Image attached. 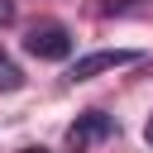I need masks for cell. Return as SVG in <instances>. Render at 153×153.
<instances>
[{"label":"cell","mask_w":153,"mask_h":153,"mask_svg":"<svg viewBox=\"0 0 153 153\" xmlns=\"http://www.w3.org/2000/svg\"><path fill=\"white\" fill-rule=\"evenodd\" d=\"M24 53L38 57V62H62V57L72 53V29L57 24V19H38V24H29V33H24Z\"/></svg>","instance_id":"1"},{"label":"cell","mask_w":153,"mask_h":153,"mask_svg":"<svg viewBox=\"0 0 153 153\" xmlns=\"http://www.w3.org/2000/svg\"><path fill=\"white\" fill-rule=\"evenodd\" d=\"M120 134V124H115V115H105V110H81L72 124H67V143L72 148H96V143H105V139H115Z\"/></svg>","instance_id":"2"},{"label":"cell","mask_w":153,"mask_h":153,"mask_svg":"<svg viewBox=\"0 0 153 153\" xmlns=\"http://www.w3.org/2000/svg\"><path fill=\"white\" fill-rule=\"evenodd\" d=\"M129 62H139L134 48H96V53H86L67 67V81H91V76H100L110 67H129Z\"/></svg>","instance_id":"3"},{"label":"cell","mask_w":153,"mask_h":153,"mask_svg":"<svg viewBox=\"0 0 153 153\" xmlns=\"http://www.w3.org/2000/svg\"><path fill=\"white\" fill-rule=\"evenodd\" d=\"M153 0H100V14L105 19H124V14H148Z\"/></svg>","instance_id":"4"},{"label":"cell","mask_w":153,"mask_h":153,"mask_svg":"<svg viewBox=\"0 0 153 153\" xmlns=\"http://www.w3.org/2000/svg\"><path fill=\"white\" fill-rule=\"evenodd\" d=\"M24 86V72H19V62L0 48V91H19Z\"/></svg>","instance_id":"5"},{"label":"cell","mask_w":153,"mask_h":153,"mask_svg":"<svg viewBox=\"0 0 153 153\" xmlns=\"http://www.w3.org/2000/svg\"><path fill=\"white\" fill-rule=\"evenodd\" d=\"M14 14H19V10H14V0H0V29H10V24H14Z\"/></svg>","instance_id":"6"},{"label":"cell","mask_w":153,"mask_h":153,"mask_svg":"<svg viewBox=\"0 0 153 153\" xmlns=\"http://www.w3.org/2000/svg\"><path fill=\"white\" fill-rule=\"evenodd\" d=\"M143 139H148V143H153V120H148V124H143Z\"/></svg>","instance_id":"7"},{"label":"cell","mask_w":153,"mask_h":153,"mask_svg":"<svg viewBox=\"0 0 153 153\" xmlns=\"http://www.w3.org/2000/svg\"><path fill=\"white\" fill-rule=\"evenodd\" d=\"M19 153H48V148H38V143H29V148H19Z\"/></svg>","instance_id":"8"}]
</instances>
